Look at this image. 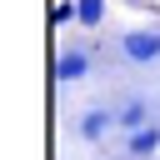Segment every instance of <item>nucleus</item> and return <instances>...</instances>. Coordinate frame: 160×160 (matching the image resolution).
Listing matches in <instances>:
<instances>
[{"instance_id": "39448f33", "label": "nucleus", "mask_w": 160, "mask_h": 160, "mask_svg": "<svg viewBox=\"0 0 160 160\" xmlns=\"http://www.w3.org/2000/svg\"><path fill=\"white\" fill-rule=\"evenodd\" d=\"M155 150H160V125H140L130 135V160H150Z\"/></svg>"}, {"instance_id": "7ed1b4c3", "label": "nucleus", "mask_w": 160, "mask_h": 160, "mask_svg": "<svg viewBox=\"0 0 160 160\" xmlns=\"http://www.w3.org/2000/svg\"><path fill=\"white\" fill-rule=\"evenodd\" d=\"M140 125H150V105H145V100H130V105H120V110H115V130L135 135Z\"/></svg>"}, {"instance_id": "f257e3e1", "label": "nucleus", "mask_w": 160, "mask_h": 160, "mask_svg": "<svg viewBox=\"0 0 160 160\" xmlns=\"http://www.w3.org/2000/svg\"><path fill=\"white\" fill-rule=\"evenodd\" d=\"M120 50H125V60L150 65V60H160V30H130L120 40Z\"/></svg>"}, {"instance_id": "f03ea898", "label": "nucleus", "mask_w": 160, "mask_h": 160, "mask_svg": "<svg viewBox=\"0 0 160 160\" xmlns=\"http://www.w3.org/2000/svg\"><path fill=\"white\" fill-rule=\"evenodd\" d=\"M90 75V55L85 50H60L55 55V85H75Z\"/></svg>"}, {"instance_id": "20e7f679", "label": "nucleus", "mask_w": 160, "mask_h": 160, "mask_svg": "<svg viewBox=\"0 0 160 160\" xmlns=\"http://www.w3.org/2000/svg\"><path fill=\"white\" fill-rule=\"evenodd\" d=\"M110 125H115V110H85L80 125H75V135H80V140H100Z\"/></svg>"}, {"instance_id": "0eeeda50", "label": "nucleus", "mask_w": 160, "mask_h": 160, "mask_svg": "<svg viewBox=\"0 0 160 160\" xmlns=\"http://www.w3.org/2000/svg\"><path fill=\"white\" fill-rule=\"evenodd\" d=\"M75 20V0H65V5H50V25H70Z\"/></svg>"}, {"instance_id": "423d86ee", "label": "nucleus", "mask_w": 160, "mask_h": 160, "mask_svg": "<svg viewBox=\"0 0 160 160\" xmlns=\"http://www.w3.org/2000/svg\"><path fill=\"white\" fill-rule=\"evenodd\" d=\"M100 20H105V0H75V25L95 30Z\"/></svg>"}]
</instances>
